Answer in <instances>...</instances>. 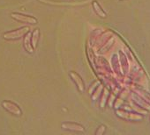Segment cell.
Wrapping results in <instances>:
<instances>
[{"mask_svg":"<svg viewBox=\"0 0 150 135\" xmlns=\"http://www.w3.org/2000/svg\"><path fill=\"white\" fill-rule=\"evenodd\" d=\"M118 116L123 118H125V119H128V120H141L143 118L142 116H139L138 114H133V113H128V112H125L123 111H119L117 112Z\"/></svg>","mask_w":150,"mask_h":135,"instance_id":"1","label":"cell"}]
</instances>
